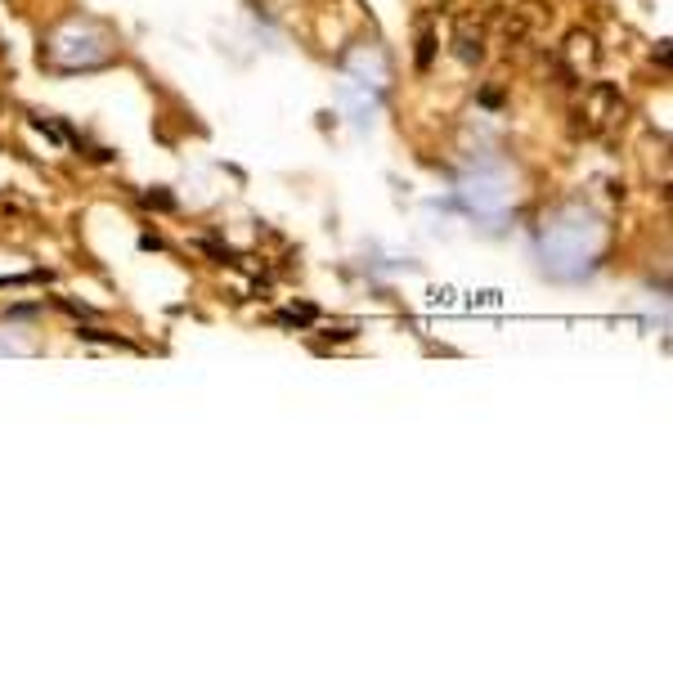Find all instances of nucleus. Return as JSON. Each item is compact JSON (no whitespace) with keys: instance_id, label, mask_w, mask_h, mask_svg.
I'll return each mask as SVG.
<instances>
[{"instance_id":"nucleus-1","label":"nucleus","mask_w":673,"mask_h":673,"mask_svg":"<svg viewBox=\"0 0 673 673\" xmlns=\"http://www.w3.org/2000/svg\"><path fill=\"white\" fill-rule=\"evenodd\" d=\"M619 113H624V99H619V90H615V85H593V90H588V99H584V108H579V117H584V121H574V130L597 135V130H606Z\"/></svg>"},{"instance_id":"nucleus-4","label":"nucleus","mask_w":673,"mask_h":673,"mask_svg":"<svg viewBox=\"0 0 673 673\" xmlns=\"http://www.w3.org/2000/svg\"><path fill=\"white\" fill-rule=\"evenodd\" d=\"M431 50H436V36L422 32V41H418V68H431Z\"/></svg>"},{"instance_id":"nucleus-2","label":"nucleus","mask_w":673,"mask_h":673,"mask_svg":"<svg viewBox=\"0 0 673 673\" xmlns=\"http://www.w3.org/2000/svg\"><path fill=\"white\" fill-rule=\"evenodd\" d=\"M454 45H458V58H462V63H481V54H485V32L476 27L471 18H462L458 32H454Z\"/></svg>"},{"instance_id":"nucleus-5","label":"nucleus","mask_w":673,"mask_h":673,"mask_svg":"<svg viewBox=\"0 0 673 673\" xmlns=\"http://www.w3.org/2000/svg\"><path fill=\"white\" fill-rule=\"evenodd\" d=\"M144 202H149V206H162V211L171 206V198H166V193H149V198H144Z\"/></svg>"},{"instance_id":"nucleus-3","label":"nucleus","mask_w":673,"mask_h":673,"mask_svg":"<svg viewBox=\"0 0 673 673\" xmlns=\"http://www.w3.org/2000/svg\"><path fill=\"white\" fill-rule=\"evenodd\" d=\"M566 54L574 58V72H584V68L597 63V41H593L588 32H570V36H566Z\"/></svg>"}]
</instances>
